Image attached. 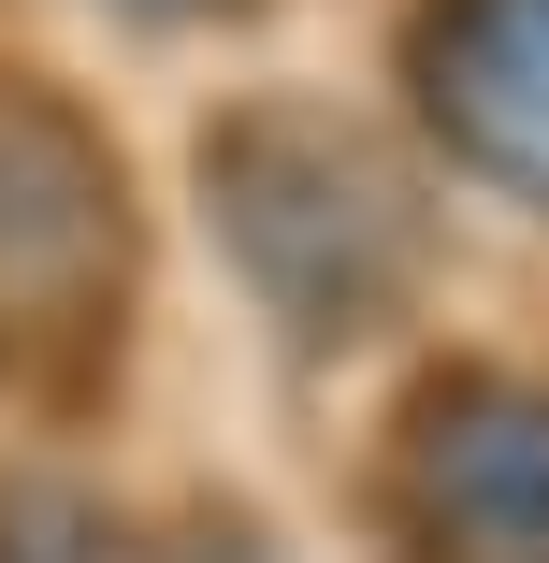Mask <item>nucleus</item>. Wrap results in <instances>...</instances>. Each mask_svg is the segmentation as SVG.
<instances>
[{
  "label": "nucleus",
  "instance_id": "f257e3e1",
  "mask_svg": "<svg viewBox=\"0 0 549 563\" xmlns=\"http://www.w3.org/2000/svg\"><path fill=\"white\" fill-rule=\"evenodd\" d=\"M433 101L492 174L549 188V0H477V30H449L433 58Z\"/></svg>",
  "mask_w": 549,
  "mask_h": 563
}]
</instances>
